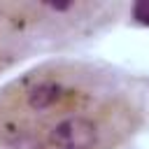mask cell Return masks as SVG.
<instances>
[{
    "label": "cell",
    "instance_id": "cell-1",
    "mask_svg": "<svg viewBox=\"0 0 149 149\" xmlns=\"http://www.w3.org/2000/svg\"><path fill=\"white\" fill-rule=\"evenodd\" d=\"M142 105L86 63H44L0 88V149H121Z\"/></svg>",
    "mask_w": 149,
    "mask_h": 149
},
{
    "label": "cell",
    "instance_id": "cell-2",
    "mask_svg": "<svg viewBox=\"0 0 149 149\" xmlns=\"http://www.w3.org/2000/svg\"><path fill=\"white\" fill-rule=\"evenodd\" d=\"M121 12L119 2H37V0H9L0 2V19L21 37L44 35L65 37L88 33L100 23H107Z\"/></svg>",
    "mask_w": 149,
    "mask_h": 149
},
{
    "label": "cell",
    "instance_id": "cell-3",
    "mask_svg": "<svg viewBox=\"0 0 149 149\" xmlns=\"http://www.w3.org/2000/svg\"><path fill=\"white\" fill-rule=\"evenodd\" d=\"M26 47V37L14 33L2 19H0V72H5L16 58H21V51Z\"/></svg>",
    "mask_w": 149,
    "mask_h": 149
}]
</instances>
